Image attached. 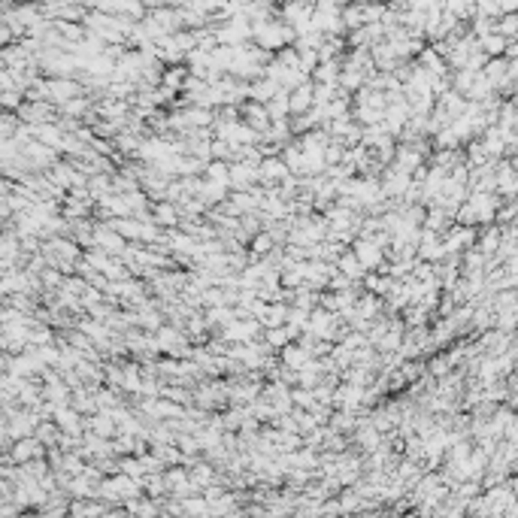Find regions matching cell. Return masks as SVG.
Segmentation results:
<instances>
[{"instance_id": "1", "label": "cell", "mask_w": 518, "mask_h": 518, "mask_svg": "<svg viewBox=\"0 0 518 518\" xmlns=\"http://www.w3.org/2000/svg\"><path fill=\"white\" fill-rule=\"evenodd\" d=\"M252 34H255L261 49H282L285 43H291V39H294V27L282 25V22H270V18H267V22H255Z\"/></svg>"}, {"instance_id": "2", "label": "cell", "mask_w": 518, "mask_h": 518, "mask_svg": "<svg viewBox=\"0 0 518 518\" xmlns=\"http://www.w3.org/2000/svg\"><path fill=\"white\" fill-rule=\"evenodd\" d=\"M343 25H364V9L361 6H345V13H343Z\"/></svg>"}, {"instance_id": "3", "label": "cell", "mask_w": 518, "mask_h": 518, "mask_svg": "<svg viewBox=\"0 0 518 518\" xmlns=\"http://www.w3.org/2000/svg\"><path fill=\"white\" fill-rule=\"evenodd\" d=\"M273 82H276V79H267V82L255 85V88H252V94H255V97H261V100H270L273 94H276V85H273Z\"/></svg>"}]
</instances>
